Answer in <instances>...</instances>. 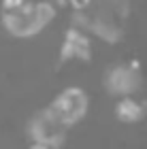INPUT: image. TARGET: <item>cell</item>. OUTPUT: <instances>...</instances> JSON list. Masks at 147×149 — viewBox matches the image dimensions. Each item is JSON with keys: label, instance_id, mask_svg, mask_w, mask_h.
Listing matches in <instances>:
<instances>
[{"label": "cell", "instance_id": "obj_1", "mask_svg": "<svg viewBox=\"0 0 147 149\" xmlns=\"http://www.w3.org/2000/svg\"><path fill=\"white\" fill-rule=\"evenodd\" d=\"M56 17V6L51 2H26L22 9L2 15L4 28L13 36H32L41 32Z\"/></svg>", "mask_w": 147, "mask_h": 149}, {"label": "cell", "instance_id": "obj_2", "mask_svg": "<svg viewBox=\"0 0 147 149\" xmlns=\"http://www.w3.org/2000/svg\"><path fill=\"white\" fill-rule=\"evenodd\" d=\"M70 126H66L51 109L38 111L30 121L32 143H41V145H47L49 149H53L66 139V130Z\"/></svg>", "mask_w": 147, "mask_h": 149}, {"label": "cell", "instance_id": "obj_3", "mask_svg": "<svg viewBox=\"0 0 147 149\" xmlns=\"http://www.w3.org/2000/svg\"><path fill=\"white\" fill-rule=\"evenodd\" d=\"M88 107H90L88 94H85L81 87H66L64 92H60L56 96V100L51 102L49 109L56 113L66 126H72V124H77V121H81L85 117Z\"/></svg>", "mask_w": 147, "mask_h": 149}, {"label": "cell", "instance_id": "obj_4", "mask_svg": "<svg viewBox=\"0 0 147 149\" xmlns=\"http://www.w3.org/2000/svg\"><path fill=\"white\" fill-rule=\"evenodd\" d=\"M143 77L141 70L134 64H115L105 74V87L113 96H134V92L141 90Z\"/></svg>", "mask_w": 147, "mask_h": 149}, {"label": "cell", "instance_id": "obj_5", "mask_svg": "<svg viewBox=\"0 0 147 149\" xmlns=\"http://www.w3.org/2000/svg\"><path fill=\"white\" fill-rule=\"evenodd\" d=\"M92 56V45L88 38V32L72 28L68 30V34L64 38L62 45V58L66 60H88Z\"/></svg>", "mask_w": 147, "mask_h": 149}, {"label": "cell", "instance_id": "obj_6", "mask_svg": "<svg viewBox=\"0 0 147 149\" xmlns=\"http://www.w3.org/2000/svg\"><path fill=\"white\" fill-rule=\"evenodd\" d=\"M115 113L126 124H134V121L145 117V104L141 100H137L134 96H124V98H119V102L115 107Z\"/></svg>", "mask_w": 147, "mask_h": 149}, {"label": "cell", "instance_id": "obj_7", "mask_svg": "<svg viewBox=\"0 0 147 149\" xmlns=\"http://www.w3.org/2000/svg\"><path fill=\"white\" fill-rule=\"evenodd\" d=\"M26 2H30V0H2V13L17 11V9H22Z\"/></svg>", "mask_w": 147, "mask_h": 149}, {"label": "cell", "instance_id": "obj_8", "mask_svg": "<svg viewBox=\"0 0 147 149\" xmlns=\"http://www.w3.org/2000/svg\"><path fill=\"white\" fill-rule=\"evenodd\" d=\"M68 2L75 6L77 11H85V9H90V6H92V2H94V0H68Z\"/></svg>", "mask_w": 147, "mask_h": 149}]
</instances>
